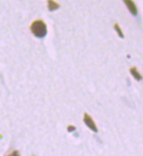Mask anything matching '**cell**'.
Masks as SVG:
<instances>
[{
	"label": "cell",
	"mask_w": 143,
	"mask_h": 156,
	"mask_svg": "<svg viewBox=\"0 0 143 156\" xmlns=\"http://www.w3.org/2000/svg\"><path fill=\"white\" fill-rule=\"evenodd\" d=\"M30 29H31V31L33 32V34L40 38H44L47 33V25L42 20H35L34 22H33Z\"/></svg>",
	"instance_id": "6da1fadb"
},
{
	"label": "cell",
	"mask_w": 143,
	"mask_h": 156,
	"mask_svg": "<svg viewBox=\"0 0 143 156\" xmlns=\"http://www.w3.org/2000/svg\"><path fill=\"white\" fill-rule=\"evenodd\" d=\"M83 121L85 123V125L87 126L90 129H91L93 132H98V126L96 125V123L94 122L93 119L88 114V113H84L83 116Z\"/></svg>",
	"instance_id": "7a4b0ae2"
},
{
	"label": "cell",
	"mask_w": 143,
	"mask_h": 156,
	"mask_svg": "<svg viewBox=\"0 0 143 156\" xmlns=\"http://www.w3.org/2000/svg\"><path fill=\"white\" fill-rule=\"evenodd\" d=\"M124 3L126 4V5L127 6L129 11L131 12V14H133L134 16H136L138 14V9L136 7V4L134 1L131 0H125Z\"/></svg>",
	"instance_id": "3957f363"
},
{
	"label": "cell",
	"mask_w": 143,
	"mask_h": 156,
	"mask_svg": "<svg viewBox=\"0 0 143 156\" xmlns=\"http://www.w3.org/2000/svg\"><path fill=\"white\" fill-rule=\"evenodd\" d=\"M130 72H131V74H132V76L136 79V80H138V81H140V80H142V74L139 72V71L137 70V68L136 67H131L130 68Z\"/></svg>",
	"instance_id": "277c9868"
},
{
	"label": "cell",
	"mask_w": 143,
	"mask_h": 156,
	"mask_svg": "<svg viewBox=\"0 0 143 156\" xmlns=\"http://www.w3.org/2000/svg\"><path fill=\"white\" fill-rule=\"evenodd\" d=\"M59 6H60V5H59L56 2H55V1H48V2H47V8H48V10H49L50 11L58 9Z\"/></svg>",
	"instance_id": "5b68a950"
},
{
	"label": "cell",
	"mask_w": 143,
	"mask_h": 156,
	"mask_svg": "<svg viewBox=\"0 0 143 156\" xmlns=\"http://www.w3.org/2000/svg\"><path fill=\"white\" fill-rule=\"evenodd\" d=\"M114 30L117 31L118 35H119L121 38H124L125 35H124V33H123V31L121 30V28L119 27V26L118 24H115V25H114Z\"/></svg>",
	"instance_id": "8992f818"
},
{
	"label": "cell",
	"mask_w": 143,
	"mask_h": 156,
	"mask_svg": "<svg viewBox=\"0 0 143 156\" xmlns=\"http://www.w3.org/2000/svg\"><path fill=\"white\" fill-rule=\"evenodd\" d=\"M7 156H20V155H19V153L17 150H15V151H13L11 155H9Z\"/></svg>",
	"instance_id": "52a82bcc"
},
{
	"label": "cell",
	"mask_w": 143,
	"mask_h": 156,
	"mask_svg": "<svg viewBox=\"0 0 143 156\" xmlns=\"http://www.w3.org/2000/svg\"><path fill=\"white\" fill-rule=\"evenodd\" d=\"M75 126H68V130L69 131H73V130H75Z\"/></svg>",
	"instance_id": "ba28073f"
}]
</instances>
